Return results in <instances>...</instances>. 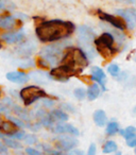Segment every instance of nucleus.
<instances>
[{"mask_svg": "<svg viewBox=\"0 0 136 155\" xmlns=\"http://www.w3.org/2000/svg\"><path fill=\"white\" fill-rule=\"evenodd\" d=\"M77 31L74 22L60 18L45 19L35 27V35L43 44L58 43L70 37Z\"/></svg>", "mask_w": 136, "mask_h": 155, "instance_id": "1", "label": "nucleus"}, {"mask_svg": "<svg viewBox=\"0 0 136 155\" xmlns=\"http://www.w3.org/2000/svg\"><path fill=\"white\" fill-rule=\"evenodd\" d=\"M117 43L118 41H116L114 35L110 31H106L96 37L94 46L96 51L102 56L104 61H111L120 52V44Z\"/></svg>", "mask_w": 136, "mask_h": 155, "instance_id": "2", "label": "nucleus"}, {"mask_svg": "<svg viewBox=\"0 0 136 155\" xmlns=\"http://www.w3.org/2000/svg\"><path fill=\"white\" fill-rule=\"evenodd\" d=\"M60 64L67 65L71 68L78 70L82 73L86 67L89 65V58L84 51L80 47L75 46H67L63 51V55L61 58ZM58 64V65H60Z\"/></svg>", "mask_w": 136, "mask_h": 155, "instance_id": "3", "label": "nucleus"}, {"mask_svg": "<svg viewBox=\"0 0 136 155\" xmlns=\"http://www.w3.org/2000/svg\"><path fill=\"white\" fill-rule=\"evenodd\" d=\"M48 97H50V96L47 94V91L43 87L36 84L25 86L19 91V98L24 103L25 107H28V106L34 104L35 102Z\"/></svg>", "mask_w": 136, "mask_h": 155, "instance_id": "4", "label": "nucleus"}, {"mask_svg": "<svg viewBox=\"0 0 136 155\" xmlns=\"http://www.w3.org/2000/svg\"><path fill=\"white\" fill-rule=\"evenodd\" d=\"M67 44L63 45V44H49L48 46L44 47L39 52V56H41L43 58H45L48 63L50 64V66L55 67L60 64L61 58L63 55V51L67 47Z\"/></svg>", "mask_w": 136, "mask_h": 155, "instance_id": "5", "label": "nucleus"}, {"mask_svg": "<svg viewBox=\"0 0 136 155\" xmlns=\"http://www.w3.org/2000/svg\"><path fill=\"white\" fill-rule=\"evenodd\" d=\"M49 74L51 77V80L61 83H66L69 81L70 78H79L81 75V72H79L78 70L71 68V67L67 66V65L60 64L55 67H52L49 70Z\"/></svg>", "mask_w": 136, "mask_h": 155, "instance_id": "6", "label": "nucleus"}, {"mask_svg": "<svg viewBox=\"0 0 136 155\" xmlns=\"http://www.w3.org/2000/svg\"><path fill=\"white\" fill-rule=\"evenodd\" d=\"M51 142L53 143V147L56 150L61 152H69L72 149L77 148L79 144V140L77 137L67 134H62V135H56L51 139Z\"/></svg>", "mask_w": 136, "mask_h": 155, "instance_id": "7", "label": "nucleus"}, {"mask_svg": "<svg viewBox=\"0 0 136 155\" xmlns=\"http://www.w3.org/2000/svg\"><path fill=\"white\" fill-rule=\"evenodd\" d=\"M93 14L97 16L100 20L111 25V26H113V28L117 29V30L121 31V32L128 30L127 24H125L124 19H123L122 17H120V16L106 13V12L102 11V10H100V9H97L96 11H94Z\"/></svg>", "mask_w": 136, "mask_h": 155, "instance_id": "8", "label": "nucleus"}, {"mask_svg": "<svg viewBox=\"0 0 136 155\" xmlns=\"http://www.w3.org/2000/svg\"><path fill=\"white\" fill-rule=\"evenodd\" d=\"M24 22L17 19L14 15L9 13L0 14V30L5 31H15L22 28Z\"/></svg>", "mask_w": 136, "mask_h": 155, "instance_id": "9", "label": "nucleus"}, {"mask_svg": "<svg viewBox=\"0 0 136 155\" xmlns=\"http://www.w3.org/2000/svg\"><path fill=\"white\" fill-rule=\"evenodd\" d=\"M0 38L8 45H15V44L18 45L26 39V33L24 31V28L15 31H7L0 34Z\"/></svg>", "mask_w": 136, "mask_h": 155, "instance_id": "10", "label": "nucleus"}, {"mask_svg": "<svg viewBox=\"0 0 136 155\" xmlns=\"http://www.w3.org/2000/svg\"><path fill=\"white\" fill-rule=\"evenodd\" d=\"M49 131L52 132L53 134H56V135L67 134V135H71L75 136V137L80 136V131H79L78 127L67 122H56Z\"/></svg>", "mask_w": 136, "mask_h": 155, "instance_id": "11", "label": "nucleus"}, {"mask_svg": "<svg viewBox=\"0 0 136 155\" xmlns=\"http://www.w3.org/2000/svg\"><path fill=\"white\" fill-rule=\"evenodd\" d=\"M115 13L118 16L122 17L127 24V28L129 31H132L136 28V10L133 8L127 9H117Z\"/></svg>", "mask_w": 136, "mask_h": 155, "instance_id": "12", "label": "nucleus"}, {"mask_svg": "<svg viewBox=\"0 0 136 155\" xmlns=\"http://www.w3.org/2000/svg\"><path fill=\"white\" fill-rule=\"evenodd\" d=\"M89 72H91V79L93 82L97 83L100 85L102 91H106L108 88L105 87L106 81H108V78H106V73L104 72V70L99 66H93L89 69Z\"/></svg>", "mask_w": 136, "mask_h": 155, "instance_id": "13", "label": "nucleus"}, {"mask_svg": "<svg viewBox=\"0 0 136 155\" xmlns=\"http://www.w3.org/2000/svg\"><path fill=\"white\" fill-rule=\"evenodd\" d=\"M5 78H7V80L10 81L11 83L19 84V85H24L30 81V74L22 70L9 71V72H7V74H5Z\"/></svg>", "mask_w": 136, "mask_h": 155, "instance_id": "14", "label": "nucleus"}, {"mask_svg": "<svg viewBox=\"0 0 136 155\" xmlns=\"http://www.w3.org/2000/svg\"><path fill=\"white\" fill-rule=\"evenodd\" d=\"M12 112L15 114L16 117L20 118L26 123L31 122V121L34 120V114H32L30 110H27L26 107H22L19 104H16V103L14 104L13 107H12Z\"/></svg>", "mask_w": 136, "mask_h": 155, "instance_id": "15", "label": "nucleus"}, {"mask_svg": "<svg viewBox=\"0 0 136 155\" xmlns=\"http://www.w3.org/2000/svg\"><path fill=\"white\" fill-rule=\"evenodd\" d=\"M35 48H36V46L33 41H24L22 43L18 44V47L16 48V52L18 55L22 56V58H28L35 51Z\"/></svg>", "mask_w": 136, "mask_h": 155, "instance_id": "16", "label": "nucleus"}, {"mask_svg": "<svg viewBox=\"0 0 136 155\" xmlns=\"http://www.w3.org/2000/svg\"><path fill=\"white\" fill-rule=\"evenodd\" d=\"M19 130V127H17L15 124H14L12 121H10L9 119H1L0 120V132L3 134L7 137H10L12 136L14 133Z\"/></svg>", "mask_w": 136, "mask_h": 155, "instance_id": "17", "label": "nucleus"}, {"mask_svg": "<svg viewBox=\"0 0 136 155\" xmlns=\"http://www.w3.org/2000/svg\"><path fill=\"white\" fill-rule=\"evenodd\" d=\"M100 94H101V87H100V85L95 82L91 83L86 89V99L88 101L93 102L100 97Z\"/></svg>", "mask_w": 136, "mask_h": 155, "instance_id": "18", "label": "nucleus"}, {"mask_svg": "<svg viewBox=\"0 0 136 155\" xmlns=\"http://www.w3.org/2000/svg\"><path fill=\"white\" fill-rule=\"evenodd\" d=\"M93 120L97 127H103L108 124V115H106L105 110H96L93 114Z\"/></svg>", "mask_w": 136, "mask_h": 155, "instance_id": "19", "label": "nucleus"}, {"mask_svg": "<svg viewBox=\"0 0 136 155\" xmlns=\"http://www.w3.org/2000/svg\"><path fill=\"white\" fill-rule=\"evenodd\" d=\"M33 77L32 79L37 82L38 84H44V83H47L48 81L51 80V77H50L49 73L45 72L44 70H36V71H32L30 73V78Z\"/></svg>", "mask_w": 136, "mask_h": 155, "instance_id": "20", "label": "nucleus"}, {"mask_svg": "<svg viewBox=\"0 0 136 155\" xmlns=\"http://www.w3.org/2000/svg\"><path fill=\"white\" fill-rule=\"evenodd\" d=\"M49 113L51 114V116L53 117L55 122H67V121L69 120V115L60 107L53 108V110H51Z\"/></svg>", "mask_w": 136, "mask_h": 155, "instance_id": "21", "label": "nucleus"}, {"mask_svg": "<svg viewBox=\"0 0 136 155\" xmlns=\"http://www.w3.org/2000/svg\"><path fill=\"white\" fill-rule=\"evenodd\" d=\"M119 130H120L119 123L117 122L115 119H112L111 121H108V124L105 125V134L108 136L116 135V134L119 132Z\"/></svg>", "mask_w": 136, "mask_h": 155, "instance_id": "22", "label": "nucleus"}, {"mask_svg": "<svg viewBox=\"0 0 136 155\" xmlns=\"http://www.w3.org/2000/svg\"><path fill=\"white\" fill-rule=\"evenodd\" d=\"M2 141L5 142V144L9 149H13V150H22V149H24V144H22V142L16 139H13V138H11V137L5 136V137L2 138Z\"/></svg>", "mask_w": 136, "mask_h": 155, "instance_id": "23", "label": "nucleus"}, {"mask_svg": "<svg viewBox=\"0 0 136 155\" xmlns=\"http://www.w3.org/2000/svg\"><path fill=\"white\" fill-rule=\"evenodd\" d=\"M117 150H118L117 142L112 139L106 140V141L104 142L103 147H102V153H103V154H112V153L117 152Z\"/></svg>", "mask_w": 136, "mask_h": 155, "instance_id": "24", "label": "nucleus"}, {"mask_svg": "<svg viewBox=\"0 0 136 155\" xmlns=\"http://www.w3.org/2000/svg\"><path fill=\"white\" fill-rule=\"evenodd\" d=\"M106 72L110 75H112V77L117 78L119 75V73L121 72V70L118 64H116V63H111V64L108 65V67H106Z\"/></svg>", "mask_w": 136, "mask_h": 155, "instance_id": "25", "label": "nucleus"}, {"mask_svg": "<svg viewBox=\"0 0 136 155\" xmlns=\"http://www.w3.org/2000/svg\"><path fill=\"white\" fill-rule=\"evenodd\" d=\"M118 133L121 137H123L125 139V138H128L129 136L136 134V127H133V125H129V127H127L125 129H120Z\"/></svg>", "mask_w": 136, "mask_h": 155, "instance_id": "26", "label": "nucleus"}, {"mask_svg": "<svg viewBox=\"0 0 136 155\" xmlns=\"http://www.w3.org/2000/svg\"><path fill=\"white\" fill-rule=\"evenodd\" d=\"M15 8V5L8 0H0V13H5L8 11H12Z\"/></svg>", "mask_w": 136, "mask_h": 155, "instance_id": "27", "label": "nucleus"}, {"mask_svg": "<svg viewBox=\"0 0 136 155\" xmlns=\"http://www.w3.org/2000/svg\"><path fill=\"white\" fill-rule=\"evenodd\" d=\"M74 96L77 100L83 101L86 99V89L84 87H76L74 89Z\"/></svg>", "mask_w": 136, "mask_h": 155, "instance_id": "28", "label": "nucleus"}, {"mask_svg": "<svg viewBox=\"0 0 136 155\" xmlns=\"http://www.w3.org/2000/svg\"><path fill=\"white\" fill-rule=\"evenodd\" d=\"M18 66L22 69H31L35 66V61L31 60V58H25L19 61Z\"/></svg>", "mask_w": 136, "mask_h": 155, "instance_id": "29", "label": "nucleus"}, {"mask_svg": "<svg viewBox=\"0 0 136 155\" xmlns=\"http://www.w3.org/2000/svg\"><path fill=\"white\" fill-rule=\"evenodd\" d=\"M35 66L38 67L41 70H46V69H51V66L50 64L45 60L41 56H38V58L35 60Z\"/></svg>", "mask_w": 136, "mask_h": 155, "instance_id": "30", "label": "nucleus"}, {"mask_svg": "<svg viewBox=\"0 0 136 155\" xmlns=\"http://www.w3.org/2000/svg\"><path fill=\"white\" fill-rule=\"evenodd\" d=\"M7 119H9L10 121H12V122H13L17 127H19V129H26V122L22 121L20 118H18V117L9 115V116H7Z\"/></svg>", "mask_w": 136, "mask_h": 155, "instance_id": "31", "label": "nucleus"}, {"mask_svg": "<svg viewBox=\"0 0 136 155\" xmlns=\"http://www.w3.org/2000/svg\"><path fill=\"white\" fill-rule=\"evenodd\" d=\"M24 141L25 143L29 144V146H35L38 143V138L35 134H27Z\"/></svg>", "mask_w": 136, "mask_h": 155, "instance_id": "32", "label": "nucleus"}, {"mask_svg": "<svg viewBox=\"0 0 136 155\" xmlns=\"http://www.w3.org/2000/svg\"><path fill=\"white\" fill-rule=\"evenodd\" d=\"M26 135H27V132L25 129H19L16 133H14L12 136H10L11 138H13V139H16L18 140V141H22V140H25V138H26Z\"/></svg>", "mask_w": 136, "mask_h": 155, "instance_id": "33", "label": "nucleus"}, {"mask_svg": "<svg viewBox=\"0 0 136 155\" xmlns=\"http://www.w3.org/2000/svg\"><path fill=\"white\" fill-rule=\"evenodd\" d=\"M54 105H55V101H54L53 99H51V97L41 99V106H43L44 108H46V110H47V108L54 107Z\"/></svg>", "mask_w": 136, "mask_h": 155, "instance_id": "34", "label": "nucleus"}, {"mask_svg": "<svg viewBox=\"0 0 136 155\" xmlns=\"http://www.w3.org/2000/svg\"><path fill=\"white\" fill-rule=\"evenodd\" d=\"M60 108H62V110H65V112L72 113V114L76 113V107H75L71 103H67V102H63V103H61Z\"/></svg>", "mask_w": 136, "mask_h": 155, "instance_id": "35", "label": "nucleus"}, {"mask_svg": "<svg viewBox=\"0 0 136 155\" xmlns=\"http://www.w3.org/2000/svg\"><path fill=\"white\" fill-rule=\"evenodd\" d=\"M25 153L27 155H43V152L41 150L36 148H33V147H27L25 148Z\"/></svg>", "mask_w": 136, "mask_h": 155, "instance_id": "36", "label": "nucleus"}, {"mask_svg": "<svg viewBox=\"0 0 136 155\" xmlns=\"http://www.w3.org/2000/svg\"><path fill=\"white\" fill-rule=\"evenodd\" d=\"M125 143H127V146L129 147V148H135L136 147V134L125 138Z\"/></svg>", "mask_w": 136, "mask_h": 155, "instance_id": "37", "label": "nucleus"}, {"mask_svg": "<svg viewBox=\"0 0 136 155\" xmlns=\"http://www.w3.org/2000/svg\"><path fill=\"white\" fill-rule=\"evenodd\" d=\"M12 112V110L10 107H8L5 104H3L0 101V115H5V116H9L10 113Z\"/></svg>", "mask_w": 136, "mask_h": 155, "instance_id": "38", "label": "nucleus"}, {"mask_svg": "<svg viewBox=\"0 0 136 155\" xmlns=\"http://www.w3.org/2000/svg\"><path fill=\"white\" fill-rule=\"evenodd\" d=\"M1 102H2L3 104H5V105L8 106V107H10L12 110V107H13V105L15 103H14L13 99H12L10 96H5V97L2 98V100H1Z\"/></svg>", "mask_w": 136, "mask_h": 155, "instance_id": "39", "label": "nucleus"}, {"mask_svg": "<svg viewBox=\"0 0 136 155\" xmlns=\"http://www.w3.org/2000/svg\"><path fill=\"white\" fill-rule=\"evenodd\" d=\"M85 155H97V146L96 143L91 142L88 146V149H87V152Z\"/></svg>", "mask_w": 136, "mask_h": 155, "instance_id": "40", "label": "nucleus"}, {"mask_svg": "<svg viewBox=\"0 0 136 155\" xmlns=\"http://www.w3.org/2000/svg\"><path fill=\"white\" fill-rule=\"evenodd\" d=\"M9 154V148L5 144L2 139H0V155H8Z\"/></svg>", "mask_w": 136, "mask_h": 155, "instance_id": "41", "label": "nucleus"}, {"mask_svg": "<svg viewBox=\"0 0 136 155\" xmlns=\"http://www.w3.org/2000/svg\"><path fill=\"white\" fill-rule=\"evenodd\" d=\"M67 155H85V152L83 150H81V149L75 148L69 152H67Z\"/></svg>", "mask_w": 136, "mask_h": 155, "instance_id": "42", "label": "nucleus"}, {"mask_svg": "<svg viewBox=\"0 0 136 155\" xmlns=\"http://www.w3.org/2000/svg\"><path fill=\"white\" fill-rule=\"evenodd\" d=\"M117 2H121V3H125V5H133L135 2V0H115Z\"/></svg>", "mask_w": 136, "mask_h": 155, "instance_id": "43", "label": "nucleus"}, {"mask_svg": "<svg viewBox=\"0 0 136 155\" xmlns=\"http://www.w3.org/2000/svg\"><path fill=\"white\" fill-rule=\"evenodd\" d=\"M132 114H133L134 116H136V105H134L133 110H132Z\"/></svg>", "mask_w": 136, "mask_h": 155, "instance_id": "44", "label": "nucleus"}, {"mask_svg": "<svg viewBox=\"0 0 136 155\" xmlns=\"http://www.w3.org/2000/svg\"><path fill=\"white\" fill-rule=\"evenodd\" d=\"M114 155H122V153H121L120 151H117V152H115Z\"/></svg>", "mask_w": 136, "mask_h": 155, "instance_id": "45", "label": "nucleus"}, {"mask_svg": "<svg viewBox=\"0 0 136 155\" xmlns=\"http://www.w3.org/2000/svg\"><path fill=\"white\" fill-rule=\"evenodd\" d=\"M134 153H135V155H136V147L134 148Z\"/></svg>", "mask_w": 136, "mask_h": 155, "instance_id": "46", "label": "nucleus"}, {"mask_svg": "<svg viewBox=\"0 0 136 155\" xmlns=\"http://www.w3.org/2000/svg\"><path fill=\"white\" fill-rule=\"evenodd\" d=\"M1 94H2V91H1V88H0V97H1Z\"/></svg>", "mask_w": 136, "mask_h": 155, "instance_id": "47", "label": "nucleus"}, {"mask_svg": "<svg viewBox=\"0 0 136 155\" xmlns=\"http://www.w3.org/2000/svg\"><path fill=\"white\" fill-rule=\"evenodd\" d=\"M134 60H135V63H136V55H135V58H134Z\"/></svg>", "mask_w": 136, "mask_h": 155, "instance_id": "48", "label": "nucleus"}, {"mask_svg": "<svg viewBox=\"0 0 136 155\" xmlns=\"http://www.w3.org/2000/svg\"><path fill=\"white\" fill-rule=\"evenodd\" d=\"M1 119H2V118H1V115H0V120H1Z\"/></svg>", "mask_w": 136, "mask_h": 155, "instance_id": "49", "label": "nucleus"}, {"mask_svg": "<svg viewBox=\"0 0 136 155\" xmlns=\"http://www.w3.org/2000/svg\"><path fill=\"white\" fill-rule=\"evenodd\" d=\"M125 155H130V154H125Z\"/></svg>", "mask_w": 136, "mask_h": 155, "instance_id": "50", "label": "nucleus"}]
</instances>
